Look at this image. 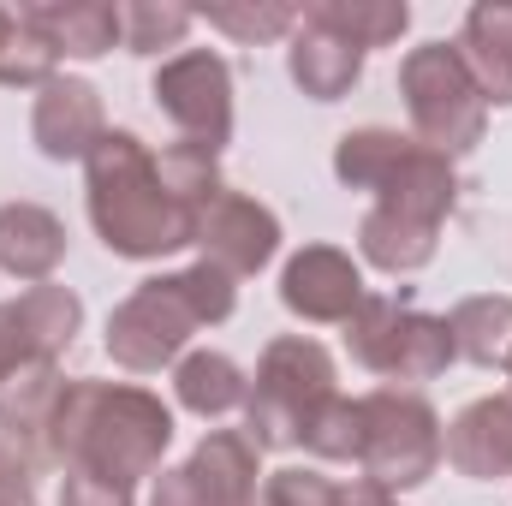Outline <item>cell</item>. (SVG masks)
Wrapping results in <instances>:
<instances>
[{
    "label": "cell",
    "instance_id": "f1b7e54d",
    "mask_svg": "<svg viewBox=\"0 0 512 506\" xmlns=\"http://www.w3.org/2000/svg\"><path fill=\"white\" fill-rule=\"evenodd\" d=\"M399 316H405V304L387 298V292H370V298L352 310V322H346L340 334H346V352H352L358 370L387 376V358H393V340H399Z\"/></svg>",
    "mask_w": 512,
    "mask_h": 506
},
{
    "label": "cell",
    "instance_id": "7402d4cb",
    "mask_svg": "<svg viewBox=\"0 0 512 506\" xmlns=\"http://www.w3.org/2000/svg\"><path fill=\"white\" fill-rule=\"evenodd\" d=\"M411 143H417L411 131H393V126L340 131V143H334V179H340L346 191H370V197H376L387 179H393V167L405 161Z\"/></svg>",
    "mask_w": 512,
    "mask_h": 506
},
{
    "label": "cell",
    "instance_id": "3957f363",
    "mask_svg": "<svg viewBox=\"0 0 512 506\" xmlns=\"http://www.w3.org/2000/svg\"><path fill=\"white\" fill-rule=\"evenodd\" d=\"M233 310H239V280L197 256L191 268L149 274V280L131 286L126 298L108 310L102 352L126 376H161V370H173L191 352V340L203 328H221Z\"/></svg>",
    "mask_w": 512,
    "mask_h": 506
},
{
    "label": "cell",
    "instance_id": "7c38bea8",
    "mask_svg": "<svg viewBox=\"0 0 512 506\" xmlns=\"http://www.w3.org/2000/svg\"><path fill=\"white\" fill-rule=\"evenodd\" d=\"M185 477L197 489L203 506H262V447H256L245 429H209L191 459H185Z\"/></svg>",
    "mask_w": 512,
    "mask_h": 506
},
{
    "label": "cell",
    "instance_id": "484cf974",
    "mask_svg": "<svg viewBox=\"0 0 512 506\" xmlns=\"http://www.w3.org/2000/svg\"><path fill=\"white\" fill-rule=\"evenodd\" d=\"M304 6H286V0H221V6H203L197 24L221 30L227 42H245V48H262V42H286L298 30Z\"/></svg>",
    "mask_w": 512,
    "mask_h": 506
},
{
    "label": "cell",
    "instance_id": "ba28073f",
    "mask_svg": "<svg viewBox=\"0 0 512 506\" xmlns=\"http://www.w3.org/2000/svg\"><path fill=\"white\" fill-rule=\"evenodd\" d=\"M364 298V262L340 245H298L280 262V304L310 328H346Z\"/></svg>",
    "mask_w": 512,
    "mask_h": 506
},
{
    "label": "cell",
    "instance_id": "d4e9b609",
    "mask_svg": "<svg viewBox=\"0 0 512 506\" xmlns=\"http://www.w3.org/2000/svg\"><path fill=\"white\" fill-rule=\"evenodd\" d=\"M155 173H161V191H167L173 203L197 209V215L227 191V179H221V155L203 149V143H185V137H173V143L155 155Z\"/></svg>",
    "mask_w": 512,
    "mask_h": 506
},
{
    "label": "cell",
    "instance_id": "ffe728a7",
    "mask_svg": "<svg viewBox=\"0 0 512 506\" xmlns=\"http://www.w3.org/2000/svg\"><path fill=\"white\" fill-rule=\"evenodd\" d=\"M441 251V227H423V221H405V215H387V209H364L358 221V262L364 268H382V274H423Z\"/></svg>",
    "mask_w": 512,
    "mask_h": 506
},
{
    "label": "cell",
    "instance_id": "e0dca14e",
    "mask_svg": "<svg viewBox=\"0 0 512 506\" xmlns=\"http://www.w3.org/2000/svg\"><path fill=\"white\" fill-rule=\"evenodd\" d=\"M24 18L54 42L60 60H102L126 42L120 0H30Z\"/></svg>",
    "mask_w": 512,
    "mask_h": 506
},
{
    "label": "cell",
    "instance_id": "8992f818",
    "mask_svg": "<svg viewBox=\"0 0 512 506\" xmlns=\"http://www.w3.org/2000/svg\"><path fill=\"white\" fill-rule=\"evenodd\" d=\"M441 411L417 387H376L364 393V459L358 477L387 495H411L441 471Z\"/></svg>",
    "mask_w": 512,
    "mask_h": 506
},
{
    "label": "cell",
    "instance_id": "9c48e42d",
    "mask_svg": "<svg viewBox=\"0 0 512 506\" xmlns=\"http://www.w3.org/2000/svg\"><path fill=\"white\" fill-rule=\"evenodd\" d=\"M280 215L268 203H256L245 191H221L203 215H197V256L215 262L221 274L233 280H251L262 274L274 256H280Z\"/></svg>",
    "mask_w": 512,
    "mask_h": 506
},
{
    "label": "cell",
    "instance_id": "8d00e7d4",
    "mask_svg": "<svg viewBox=\"0 0 512 506\" xmlns=\"http://www.w3.org/2000/svg\"><path fill=\"white\" fill-rule=\"evenodd\" d=\"M0 506H42V501H36L30 483H12V489H0Z\"/></svg>",
    "mask_w": 512,
    "mask_h": 506
},
{
    "label": "cell",
    "instance_id": "f546056e",
    "mask_svg": "<svg viewBox=\"0 0 512 506\" xmlns=\"http://www.w3.org/2000/svg\"><path fill=\"white\" fill-rule=\"evenodd\" d=\"M60 364H24L18 376L0 387V417H12L36 447H42V429H48V411H54V399H60Z\"/></svg>",
    "mask_w": 512,
    "mask_h": 506
},
{
    "label": "cell",
    "instance_id": "5b68a950",
    "mask_svg": "<svg viewBox=\"0 0 512 506\" xmlns=\"http://www.w3.org/2000/svg\"><path fill=\"white\" fill-rule=\"evenodd\" d=\"M399 96H405V120L411 137L441 149L447 161L471 155L489 137V102L471 84L465 60L453 42H417L399 60Z\"/></svg>",
    "mask_w": 512,
    "mask_h": 506
},
{
    "label": "cell",
    "instance_id": "74e56055",
    "mask_svg": "<svg viewBox=\"0 0 512 506\" xmlns=\"http://www.w3.org/2000/svg\"><path fill=\"white\" fill-rule=\"evenodd\" d=\"M6 30H12V6H0V42H6Z\"/></svg>",
    "mask_w": 512,
    "mask_h": 506
},
{
    "label": "cell",
    "instance_id": "d590c367",
    "mask_svg": "<svg viewBox=\"0 0 512 506\" xmlns=\"http://www.w3.org/2000/svg\"><path fill=\"white\" fill-rule=\"evenodd\" d=\"M340 506H399V495H387V489H376V483L352 477V483H346V495H340Z\"/></svg>",
    "mask_w": 512,
    "mask_h": 506
},
{
    "label": "cell",
    "instance_id": "836d02e7",
    "mask_svg": "<svg viewBox=\"0 0 512 506\" xmlns=\"http://www.w3.org/2000/svg\"><path fill=\"white\" fill-rule=\"evenodd\" d=\"M54 506H137V489L108 483V477H90V471H66Z\"/></svg>",
    "mask_w": 512,
    "mask_h": 506
},
{
    "label": "cell",
    "instance_id": "8fae6325",
    "mask_svg": "<svg viewBox=\"0 0 512 506\" xmlns=\"http://www.w3.org/2000/svg\"><path fill=\"white\" fill-rule=\"evenodd\" d=\"M441 465H453L465 483H501V477H512V393H483V399H471L447 423Z\"/></svg>",
    "mask_w": 512,
    "mask_h": 506
},
{
    "label": "cell",
    "instance_id": "277c9868",
    "mask_svg": "<svg viewBox=\"0 0 512 506\" xmlns=\"http://www.w3.org/2000/svg\"><path fill=\"white\" fill-rule=\"evenodd\" d=\"M340 393V370L334 352L310 334H274L256 358L251 376V399H245V435L262 453H286L304 441L310 417Z\"/></svg>",
    "mask_w": 512,
    "mask_h": 506
},
{
    "label": "cell",
    "instance_id": "5bb4252c",
    "mask_svg": "<svg viewBox=\"0 0 512 506\" xmlns=\"http://www.w3.org/2000/svg\"><path fill=\"white\" fill-rule=\"evenodd\" d=\"M72 251L66 239V221L48 209V203H0V274L6 280H24V286H42L60 274V262Z\"/></svg>",
    "mask_w": 512,
    "mask_h": 506
},
{
    "label": "cell",
    "instance_id": "cb8c5ba5",
    "mask_svg": "<svg viewBox=\"0 0 512 506\" xmlns=\"http://www.w3.org/2000/svg\"><path fill=\"white\" fill-rule=\"evenodd\" d=\"M120 30H126V54L137 60H173L185 48V36L197 30V12L179 0H126L120 6Z\"/></svg>",
    "mask_w": 512,
    "mask_h": 506
},
{
    "label": "cell",
    "instance_id": "e575fe53",
    "mask_svg": "<svg viewBox=\"0 0 512 506\" xmlns=\"http://www.w3.org/2000/svg\"><path fill=\"white\" fill-rule=\"evenodd\" d=\"M24 364H36V358H24V346H18V334H12V316H6V304H0V387L18 376Z\"/></svg>",
    "mask_w": 512,
    "mask_h": 506
},
{
    "label": "cell",
    "instance_id": "ac0fdd59",
    "mask_svg": "<svg viewBox=\"0 0 512 506\" xmlns=\"http://www.w3.org/2000/svg\"><path fill=\"white\" fill-rule=\"evenodd\" d=\"M251 399V376L239 358L215 352V346H191L179 364H173V405L203 417V423H227L239 417Z\"/></svg>",
    "mask_w": 512,
    "mask_h": 506
},
{
    "label": "cell",
    "instance_id": "30bf717a",
    "mask_svg": "<svg viewBox=\"0 0 512 506\" xmlns=\"http://www.w3.org/2000/svg\"><path fill=\"white\" fill-rule=\"evenodd\" d=\"M102 137H108V108H102V90L90 78L60 72L54 84L36 90V102H30V143L48 161H60V167L78 161L84 167Z\"/></svg>",
    "mask_w": 512,
    "mask_h": 506
},
{
    "label": "cell",
    "instance_id": "4316f807",
    "mask_svg": "<svg viewBox=\"0 0 512 506\" xmlns=\"http://www.w3.org/2000/svg\"><path fill=\"white\" fill-rule=\"evenodd\" d=\"M316 465H358L364 459V393L352 399V393H334L316 417H310V429H304V441H298Z\"/></svg>",
    "mask_w": 512,
    "mask_h": 506
},
{
    "label": "cell",
    "instance_id": "9a60e30c",
    "mask_svg": "<svg viewBox=\"0 0 512 506\" xmlns=\"http://www.w3.org/2000/svg\"><path fill=\"white\" fill-rule=\"evenodd\" d=\"M376 209L405 215V221H423V227H447V215L459 209V167L441 149L411 143L405 161L393 167V179L376 191Z\"/></svg>",
    "mask_w": 512,
    "mask_h": 506
},
{
    "label": "cell",
    "instance_id": "603a6c76",
    "mask_svg": "<svg viewBox=\"0 0 512 506\" xmlns=\"http://www.w3.org/2000/svg\"><path fill=\"white\" fill-rule=\"evenodd\" d=\"M316 24H328L334 36H346L352 48H393L411 30V6L405 0H310L304 6Z\"/></svg>",
    "mask_w": 512,
    "mask_h": 506
},
{
    "label": "cell",
    "instance_id": "83f0119b",
    "mask_svg": "<svg viewBox=\"0 0 512 506\" xmlns=\"http://www.w3.org/2000/svg\"><path fill=\"white\" fill-rule=\"evenodd\" d=\"M60 78V54L54 42L24 18V6H12V30L0 42V90H42Z\"/></svg>",
    "mask_w": 512,
    "mask_h": 506
},
{
    "label": "cell",
    "instance_id": "6da1fadb",
    "mask_svg": "<svg viewBox=\"0 0 512 506\" xmlns=\"http://www.w3.org/2000/svg\"><path fill=\"white\" fill-rule=\"evenodd\" d=\"M167 447H173V405L143 381L66 376L42 429V459L54 471H90L126 489L155 483L167 471Z\"/></svg>",
    "mask_w": 512,
    "mask_h": 506
},
{
    "label": "cell",
    "instance_id": "52a82bcc",
    "mask_svg": "<svg viewBox=\"0 0 512 506\" xmlns=\"http://www.w3.org/2000/svg\"><path fill=\"white\" fill-rule=\"evenodd\" d=\"M149 102L185 143H203L215 155L233 143V66L215 48H179L173 60H161L149 78Z\"/></svg>",
    "mask_w": 512,
    "mask_h": 506
},
{
    "label": "cell",
    "instance_id": "44dd1931",
    "mask_svg": "<svg viewBox=\"0 0 512 506\" xmlns=\"http://www.w3.org/2000/svg\"><path fill=\"white\" fill-rule=\"evenodd\" d=\"M453 364H459V352H453V328H447V316H435V310H411V304H405V316H399V340H393V358H387L382 381L423 387V381L447 376Z\"/></svg>",
    "mask_w": 512,
    "mask_h": 506
},
{
    "label": "cell",
    "instance_id": "4fadbf2b",
    "mask_svg": "<svg viewBox=\"0 0 512 506\" xmlns=\"http://www.w3.org/2000/svg\"><path fill=\"white\" fill-rule=\"evenodd\" d=\"M364 48H352L346 36H334L328 24H316L310 12L298 18V30L286 36V78L310 96V102H346L364 84Z\"/></svg>",
    "mask_w": 512,
    "mask_h": 506
},
{
    "label": "cell",
    "instance_id": "4dcf8cb0",
    "mask_svg": "<svg viewBox=\"0 0 512 506\" xmlns=\"http://www.w3.org/2000/svg\"><path fill=\"white\" fill-rule=\"evenodd\" d=\"M346 483H334L322 465H280L262 477V506H340Z\"/></svg>",
    "mask_w": 512,
    "mask_h": 506
},
{
    "label": "cell",
    "instance_id": "d6a6232c",
    "mask_svg": "<svg viewBox=\"0 0 512 506\" xmlns=\"http://www.w3.org/2000/svg\"><path fill=\"white\" fill-rule=\"evenodd\" d=\"M459 36H465V42H483V48H495V54H512V0H477V6L465 12Z\"/></svg>",
    "mask_w": 512,
    "mask_h": 506
},
{
    "label": "cell",
    "instance_id": "2e32d148",
    "mask_svg": "<svg viewBox=\"0 0 512 506\" xmlns=\"http://www.w3.org/2000/svg\"><path fill=\"white\" fill-rule=\"evenodd\" d=\"M6 316H12V334H18L24 358H36V364H60L84 334V298L60 280L24 286L18 298H6Z\"/></svg>",
    "mask_w": 512,
    "mask_h": 506
},
{
    "label": "cell",
    "instance_id": "1f68e13d",
    "mask_svg": "<svg viewBox=\"0 0 512 506\" xmlns=\"http://www.w3.org/2000/svg\"><path fill=\"white\" fill-rule=\"evenodd\" d=\"M42 471H48L42 447H36L12 417H0V489H12V483H30V489H36Z\"/></svg>",
    "mask_w": 512,
    "mask_h": 506
},
{
    "label": "cell",
    "instance_id": "d6986e66",
    "mask_svg": "<svg viewBox=\"0 0 512 506\" xmlns=\"http://www.w3.org/2000/svg\"><path fill=\"white\" fill-rule=\"evenodd\" d=\"M447 328H453V352H459L465 364L512 376V292L459 298V304L447 310Z\"/></svg>",
    "mask_w": 512,
    "mask_h": 506
},
{
    "label": "cell",
    "instance_id": "7a4b0ae2",
    "mask_svg": "<svg viewBox=\"0 0 512 506\" xmlns=\"http://www.w3.org/2000/svg\"><path fill=\"white\" fill-rule=\"evenodd\" d=\"M84 209L108 256L126 262H161L197 245V209L173 203L155 173V149L126 126H108V137L84 161Z\"/></svg>",
    "mask_w": 512,
    "mask_h": 506
}]
</instances>
